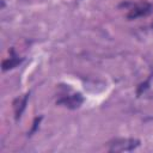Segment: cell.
<instances>
[{
  "label": "cell",
  "instance_id": "obj_1",
  "mask_svg": "<svg viewBox=\"0 0 153 153\" xmlns=\"http://www.w3.org/2000/svg\"><path fill=\"white\" fill-rule=\"evenodd\" d=\"M140 146V140L134 137H116L108 142L109 152H130Z\"/></svg>",
  "mask_w": 153,
  "mask_h": 153
},
{
  "label": "cell",
  "instance_id": "obj_2",
  "mask_svg": "<svg viewBox=\"0 0 153 153\" xmlns=\"http://www.w3.org/2000/svg\"><path fill=\"white\" fill-rule=\"evenodd\" d=\"M82 103H84V97L81 96V93H73V94L62 96L61 98H59L56 100L57 105H63V106L72 109V110L80 108Z\"/></svg>",
  "mask_w": 153,
  "mask_h": 153
},
{
  "label": "cell",
  "instance_id": "obj_3",
  "mask_svg": "<svg viewBox=\"0 0 153 153\" xmlns=\"http://www.w3.org/2000/svg\"><path fill=\"white\" fill-rule=\"evenodd\" d=\"M151 4L147 2V1H141V2H137L135 4L128 12L127 14V18L128 19H136L139 17H142V16H147L149 12H151Z\"/></svg>",
  "mask_w": 153,
  "mask_h": 153
},
{
  "label": "cell",
  "instance_id": "obj_4",
  "mask_svg": "<svg viewBox=\"0 0 153 153\" xmlns=\"http://www.w3.org/2000/svg\"><path fill=\"white\" fill-rule=\"evenodd\" d=\"M29 97H30V92L23 94L22 97H17V98L13 100V109H14V117H16V121H18V120L22 117V114L24 112V110H25V108H26Z\"/></svg>",
  "mask_w": 153,
  "mask_h": 153
},
{
  "label": "cell",
  "instance_id": "obj_5",
  "mask_svg": "<svg viewBox=\"0 0 153 153\" xmlns=\"http://www.w3.org/2000/svg\"><path fill=\"white\" fill-rule=\"evenodd\" d=\"M11 54H12V56H11L10 59H6V60L2 61V65H1L2 71L12 69V68L17 67L18 65H20V63L23 62V59H19V56L14 54V50H13V49L11 50Z\"/></svg>",
  "mask_w": 153,
  "mask_h": 153
},
{
  "label": "cell",
  "instance_id": "obj_6",
  "mask_svg": "<svg viewBox=\"0 0 153 153\" xmlns=\"http://www.w3.org/2000/svg\"><path fill=\"white\" fill-rule=\"evenodd\" d=\"M41 120H42V117L39 116V117H36L35 120H33V126H32V129L30 130V133H27V135L29 136H31L35 131H36V129H37V127L39 126V122H41Z\"/></svg>",
  "mask_w": 153,
  "mask_h": 153
},
{
  "label": "cell",
  "instance_id": "obj_7",
  "mask_svg": "<svg viewBox=\"0 0 153 153\" xmlns=\"http://www.w3.org/2000/svg\"><path fill=\"white\" fill-rule=\"evenodd\" d=\"M152 27H153V22H152Z\"/></svg>",
  "mask_w": 153,
  "mask_h": 153
}]
</instances>
